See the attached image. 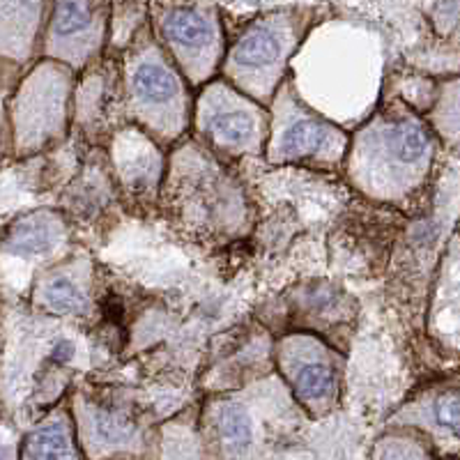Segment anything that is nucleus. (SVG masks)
I'll list each match as a JSON object with an SVG mask.
<instances>
[{
	"mask_svg": "<svg viewBox=\"0 0 460 460\" xmlns=\"http://www.w3.org/2000/svg\"><path fill=\"white\" fill-rule=\"evenodd\" d=\"M283 352H286L283 355V364L288 368L286 376L295 396L309 410L327 408L336 394V371L330 359L302 341H297L295 350L290 348Z\"/></svg>",
	"mask_w": 460,
	"mask_h": 460,
	"instance_id": "obj_8",
	"label": "nucleus"
},
{
	"mask_svg": "<svg viewBox=\"0 0 460 460\" xmlns=\"http://www.w3.org/2000/svg\"><path fill=\"white\" fill-rule=\"evenodd\" d=\"M37 297L44 304V309L53 311V314L63 315H76L85 309V297L81 293V288L67 277H53L40 286Z\"/></svg>",
	"mask_w": 460,
	"mask_h": 460,
	"instance_id": "obj_13",
	"label": "nucleus"
},
{
	"mask_svg": "<svg viewBox=\"0 0 460 460\" xmlns=\"http://www.w3.org/2000/svg\"><path fill=\"white\" fill-rule=\"evenodd\" d=\"M309 23V12L281 10L249 23L228 53L226 72L249 97L272 100L288 58L295 51Z\"/></svg>",
	"mask_w": 460,
	"mask_h": 460,
	"instance_id": "obj_2",
	"label": "nucleus"
},
{
	"mask_svg": "<svg viewBox=\"0 0 460 460\" xmlns=\"http://www.w3.org/2000/svg\"><path fill=\"white\" fill-rule=\"evenodd\" d=\"M430 421L439 433L460 442V389H445L430 402Z\"/></svg>",
	"mask_w": 460,
	"mask_h": 460,
	"instance_id": "obj_14",
	"label": "nucleus"
},
{
	"mask_svg": "<svg viewBox=\"0 0 460 460\" xmlns=\"http://www.w3.org/2000/svg\"><path fill=\"white\" fill-rule=\"evenodd\" d=\"M212 426H215L217 439L230 454H244L253 445V417L242 402L224 401L212 410Z\"/></svg>",
	"mask_w": 460,
	"mask_h": 460,
	"instance_id": "obj_11",
	"label": "nucleus"
},
{
	"mask_svg": "<svg viewBox=\"0 0 460 460\" xmlns=\"http://www.w3.org/2000/svg\"><path fill=\"white\" fill-rule=\"evenodd\" d=\"M79 456L63 419H51L32 430L23 445V458H79Z\"/></svg>",
	"mask_w": 460,
	"mask_h": 460,
	"instance_id": "obj_12",
	"label": "nucleus"
},
{
	"mask_svg": "<svg viewBox=\"0 0 460 460\" xmlns=\"http://www.w3.org/2000/svg\"><path fill=\"white\" fill-rule=\"evenodd\" d=\"M155 23L162 42L194 84L209 79L224 49L219 16L199 3H157Z\"/></svg>",
	"mask_w": 460,
	"mask_h": 460,
	"instance_id": "obj_4",
	"label": "nucleus"
},
{
	"mask_svg": "<svg viewBox=\"0 0 460 460\" xmlns=\"http://www.w3.org/2000/svg\"><path fill=\"white\" fill-rule=\"evenodd\" d=\"M127 109L159 138H175L189 120V97L180 72L166 60L162 47L143 26L125 60Z\"/></svg>",
	"mask_w": 460,
	"mask_h": 460,
	"instance_id": "obj_1",
	"label": "nucleus"
},
{
	"mask_svg": "<svg viewBox=\"0 0 460 460\" xmlns=\"http://www.w3.org/2000/svg\"><path fill=\"white\" fill-rule=\"evenodd\" d=\"M44 0H3V40L5 53L12 44L16 51H31L32 37L42 22Z\"/></svg>",
	"mask_w": 460,
	"mask_h": 460,
	"instance_id": "obj_10",
	"label": "nucleus"
},
{
	"mask_svg": "<svg viewBox=\"0 0 460 460\" xmlns=\"http://www.w3.org/2000/svg\"><path fill=\"white\" fill-rule=\"evenodd\" d=\"M357 168L367 175L371 189L412 187L421 182L433 159V138L419 118L410 113L387 115L373 122L355 152Z\"/></svg>",
	"mask_w": 460,
	"mask_h": 460,
	"instance_id": "obj_3",
	"label": "nucleus"
},
{
	"mask_svg": "<svg viewBox=\"0 0 460 460\" xmlns=\"http://www.w3.org/2000/svg\"><path fill=\"white\" fill-rule=\"evenodd\" d=\"M199 127L215 150L240 155L256 152L265 141V115L246 94L217 85L203 97L199 113Z\"/></svg>",
	"mask_w": 460,
	"mask_h": 460,
	"instance_id": "obj_5",
	"label": "nucleus"
},
{
	"mask_svg": "<svg viewBox=\"0 0 460 460\" xmlns=\"http://www.w3.org/2000/svg\"><path fill=\"white\" fill-rule=\"evenodd\" d=\"M63 233V226L51 215H31L12 224L7 233L5 249L14 256H40L53 249Z\"/></svg>",
	"mask_w": 460,
	"mask_h": 460,
	"instance_id": "obj_9",
	"label": "nucleus"
},
{
	"mask_svg": "<svg viewBox=\"0 0 460 460\" xmlns=\"http://www.w3.org/2000/svg\"><path fill=\"white\" fill-rule=\"evenodd\" d=\"M109 0H53L49 22V56L84 65L104 42Z\"/></svg>",
	"mask_w": 460,
	"mask_h": 460,
	"instance_id": "obj_6",
	"label": "nucleus"
},
{
	"mask_svg": "<svg viewBox=\"0 0 460 460\" xmlns=\"http://www.w3.org/2000/svg\"><path fill=\"white\" fill-rule=\"evenodd\" d=\"M272 150L288 162L334 164L348 152V137L330 122L290 111L279 120Z\"/></svg>",
	"mask_w": 460,
	"mask_h": 460,
	"instance_id": "obj_7",
	"label": "nucleus"
}]
</instances>
